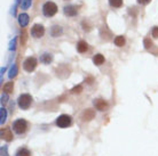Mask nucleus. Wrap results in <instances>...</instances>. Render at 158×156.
Returning <instances> with one entry per match:
<instances>
[{
	"instance_id": "bb28decb",
	"label": "nucleus",
	"mask_w": 158,
	"mask_h": 156,
	"mask_svg": "<svg viewBox=\"0 0 158 156\" xmlns=\"http://www.w3.org/2000/svg\"><path fill=\"white\" fill-rule=\"evenodd\" d=\"M15 42H16V39H14L12 42H10V47H9V49H13V50L15 49Z\"/></svg>"
},
{
	"instance_id": "2eb2a0df",
	"label": "nucleus",
	"mask_w": 158,
	"mask_h": 156,
	"mask_svg": "<svg viewBox=\"0 0 158 156\" xmlns=\"http://www.w3.org/2000/svg\"><path fill=\"white\" fill-rule=\"evenodd\" d=\"M93 62H94L95 65H102L103 63H104V57H103V55L101 54H98L95 55L94 57H93Z\"/></svg>"
},
{
	"instance_id": "423d86ee",
	"label": "nucleus",
	"mask_w": 158,
	"mask_h": 156,
	"mask_svg": "<svg viewBox=\"0 0 158 156\" xmlns=\"http://www.w3.org/2000/svg\"><path fill=\"white\" fill-rule=\"evenodd\" d=\"M37 66V59L35 57H28L23 63V68L27 72H32Z\"/></svg>"
},
{
	"instance_id": "f8f14e48",
	"label": "nucleus",
	"mask_w": 158,
	"mask_h": 156,
	"mask_svg": "<svg viewBox=\"0 0 158 156\" xmlns=\"http://www.w3.org/2000/svg\"><path fill=\"white\" fill-rule=\"evenodd\" d=\"M1 137L2 139H5L6 141H12L13 140V133L10 131L9 128H6V129L1 130Z\"/></svg>"
},
{
	"instance_id": "f257e3e1",
	"label": "nucleus",
	"mask_w": 158,
	"mask_h": 156,
	"mask_svg": "<svg viewBox=\"0 0 158 156\" xmlns=\"http://www.w3.org/2000/svg\"><path fill=\"white\" fill-rule=\"evenodd\" d=\"M32 104V97L29 94H22L17 99V105L22 109H28Z\"/></svg>"
},
{
	"instance_id": "6ab92c4d",
	"label": "nucleus",
	"mask_w": 158,
	"mask_h": 156,
	"mask_svg": "<svg viewBox=\"0 0 158 156\" xmlns=\"http://www.w3.org/2000/svg\"><path fill=\"white\" fill-rule=\"evenodd\" d=\"M109 4H110L111 7L119 8V7H122L123 0H109Z\"/></svg>"
},
{
	"instance_id": "cd10ccee",
	"label": "nucleus",
	"mask_w": 158,
	"mask_h": 156,
	"mask_svg": "<svg viewBox=\"0 0 158 156\" xmlns=\"http://www.w3.org/2000/svg\"><path fill=\"white\" fill-rule=\"evenodd\" d=\"M92 81H93V79H92V78H88V79L86 80V82H87V83H89V84L92 83Z\"/></svg>"
},
{
	"instance_id": "9b49d317",
	"label": "nucleus",
	"mask_w": 158,
	"mask_h": 156,
	"mask_svg": "<svg viewBox=\"0 0 158 156\" xmlns=\"http://www.w3.org/2000/svg\"><path fill=\"white\" fill-rule=\"evenodd\" d=\"M49 33H51V35L53 38H57V37H60V35L63 33V30H62V27L59 26V25H54V26H52Z\"/></svg>"
},
{
	"instance_id": "6e6552de",
	"label": "nucleus",
	"mask_w": 158,
	"mask_h": 156,
	"mask_svg": "<svg viewBox=\"0 0 158 156\" xmlns=\"http://www.w3.org/2000/svg\"><path fill=\"white\" fill-rule=\"evenodd\" d=\"M63 12L67 16H76L78 10H77V7L73 6V5H68V6H65L63 8Z\"/></svg>"
},
{
	"instance_id": "7ed1b4c3",
	"label": "nucleus",
	"mask_w": 158,
	"mask_h": 156,
	"mask_svg": "<svg viewBox=\"0 0 158 156\" xmlns=\"http://www.w3.org/2000/svg\"><path fill=\"white\" fill-rule=\"evenodd\" d=\"M13 129L15 131L16 133H19V135H22L27 131L28 129V123L25 120L23 119H19V120H16L14 123H13Z\"/></svg>"
},
{
	"instance_id": "ddd939ff",
	"label": "nucleus",
	"mask_w": 158,
	"mask_h": 156,
	"mask_svg": "<svg viewBox=\"0 0 158 156\" xmlns=\"http://www.w3.org/2000/svg\"><path fill=\"white\" fill-rule=\"evenodd\" d=\"M77 50L79 51V53H86L87 50H88V45H87L86 41H79L78 43H77Z\"/></svg>"
},
{
	"instance_id": "393cba45",
	"label": "nucleus",
	"mask_w": 158,
	"mask_h": 156,
	"mask_svg": "<svg viewBox=\"0 0 158 156\" xmlns=\"http://www.w3.org/2000/svg\"><path fill=\"white\" fill-rule=\"evenodd\" d=\"M15 74H16V66H14L12 70H10V74H9V76H10V78H13Z\"/></svg>"
},
{
	"instance_id": "39448f33",
	"label": "nucleus",
	"mask_w": 158,
	"mask_h": 156,
	"mask_svg": "<svg viewBox=\"0 0 158 156\" xmlns=\"http://www.w3.org/2000/svg\"><path fill=\"white\" fill-rule=\"evenodd\" d=\"M45 34V27L41 24H35L31 29V35L36 39H39Z\"/></svg>"
},
{
	"instance_id": "b1692460",
	"label": "nucleus",
	"mask_w": 158,
	"mask_h": 156,
	"mask_svg": "<svg viewBox=\"0 0 158 156\" xmlns=\"http://www.w3.org/2000/svg\"><path fill=\"white\" fill-rule=\"evenodd\" d=\"M152 37L154 38H158V26H155L152 29Z\"/></svg>"
},
{
	"instance_id": "4be33fe9",
	"label": "nucleus",
	"mask_w": 158,
	"mask_h": 156,
	"mask_svg": "<svg viewBox=\"0 0 158 156\" xmlns=\"http://www.w3.org/2000/svg\"><path fill=\"white\" fill-rule=\"evenodd\" d=\"M81 91H83V87H81V86H77L71 90L72 94H80Z\"/></svg>"
},
{
	"instance_id": "dca6fc26",
	"label": "nucleus",
	"mask_w": 158,
	"mask_h": 156,
	"mask_svg": "<svg viewBox=\"0 0 158 156\" xmlns=\"http://www.w3.org/2000/svg\"><path fill=\"white\" fill-rule=\"evenodd\" d=\"M115 45L117 47H123L125 45V38L123 35H118L115 38Z\"/></svg>"
},
{
	"instance_id": "0eeeda50",
	"label": "nucleus",
	"mask_w": 158,
	"mask_h": 156,
	"mask_svg": "<svg viewBox=\"0 0 158 156\" xmlns=\"http://www.w3.org/2000/svg\"><path fill=\"white\" fill-rule=\"evenodd\" d=\"M94 116H95L94 109L88 108L83 112V114H81V120L83 121H91L92 119H94Z\"/></svg>"
},
{
	"instance_id": "a211bd4d",
	"label": "nucleus",
	"mask_w": 158,
	"mask_h": 156,
	"mask_svg": "<svg viewBox=\"0 0 158 156\" xmlns=\"http://www.w3.org/2000/svg\"><path fill=\"white\" fill-rule=\"evenodd\" d=\"M15 156H31V153H30V150L27 148H21L17 150Z\"/></svg>"
},
{
	"instance_id": "4468645a",
	"label": "nucleus",
	"mask_w": 158,
	"mask_h": 156,
	"mask_svg": "<svg viewBox=\"0 0 158 156\" xmlns=\"http://www.w3.org/2000/svg\"><path fill=\"white\" fill-rule=\"evenodd\" d=\"M52 60H53V56H52L51 54H48V53L43 54L41 57H40V62L44 63V64H49Z\"/></svg>"
},
{
	"instance_id": "f03ea898",
	"label": "nucleus",
	"mask_w": 158,
	"mask_h": 156,
	"mask_svg": "<svg viewBox=\"0 0 158 156\" xmlns=\"http://www.w3.org/2000/svg\"><path fill=\"white\" fill-rule=\"evenodd\" d=\"M43 13L45 16L52 17V16H54L57 13V6L54 2H52V1H47L43 6Z\"/></svg>"
},
{
	"instance_id": "5701e85b",
	"label": "nucleus",
	"mask_w": 158,
	"mask_h": 156,
	"mask_svg": "<svg viewBox=\"0 0 158 156\" xmlns=\"http://www.w3.org/2000/svg\"><path fill=\"white\" fill-rule=\"evenodd\" d=\"M5 120H6V109L1 108V122L4 123Z\"/></svg>"
},
{
	"instance_id": "1a4fd4ad",
	"label": "nucleus",
	"mask_w": 158,
	"mask_h": 156,
	"mask_svg": "<svg viewBox=\"0 0 158 156\" xmlns=\"http://www.w3.org/2000/svg\"><path fill=\"white\" fill-rule=\"evenodd\" d=\"M94 106L96 109H99V111H106L108 108V103L106 100H103V99H95L94 100Z\"/></svg>"
},
{
	"instance_id": "412c9836",
	"label": "nucleus",
	"mask_w": 158,
	"mask_h": 156,
	"mask_svg": "<svg viewBox=\"0 0 158 156\" xmlns=\"http://www.w3.org/2000/svg\"><path fill=\"white\" fill-rule=\"evenodd\" d=\"M143 45H144V48L148 49V50H150L151 48H152V41L149 38H146V39L143 40Z\"/></svg>"
},
{
	"instance_id": "9d476101",
	"label": "nucleus",
	"mask_w": 158,
	"mask_h": 156,
	"mask_svg": "<svg viewBox=\"0 0 158 156\" xmlns=\"http://www.w3.org/2000/svg\"><path fill=\"white\" fill-rule=\"evenodd\" d=\"M17 20H19V24H20L21 27H25L29 24L30 18H29L28 14L23 13V14H20V15H19V18H17Z\"/></svg>"
},
{
	"instance_id": "aec40b11",
	"label": "nucleus",
	"mask_w": 158,
	"mask_h": 156,
	"mask_svg": "<svg viewBox=\"0 0 158 156\" xmlns=\"http://www.w3.org/2000/svg\"><path fill=\"white\" fill-rule=\"evenodd\" d=\"M31 4H32V0H22L21 8H22V9H28V8L31 7Z\"/></svg>"
},
{
	"instance_id": "f3484780",
	"label": "nucleus",
	"mask_w": 158,
	"mask_h": 156,
	"mask_svg": "<svg viewBox=\"0 0 158 156\" xmlns=\"http://www.w3.org/2000/svg\"><path fill=\"white\" fill-rule=\"evenodd\" d=\"M13 89H14V83L13 82H7L4 86V88H2V90H4L6 94H10L13 91Z\"/></svg>"
},
{
	"instance_id": "20e7f679",
	"label": "nucleus",
	"mask_w": 158,
	"mask_h": 156,
	"mask_svg": "<svg viewBox=\"0 0 158 156\" xmlns=\"http://www.w3.org/2000/svg\"><path fill=\"white\" fill-rule=\"evenodd\" d=\"M70 124H71V117L65 114L60 115L56 120V125L59 128H68V127H70Z\"/></svg>"
},
{
	"instance_id": "a878e982",
	"label": "nucleus",
	"mask_w": 158,
	"mask_h": 156,
	"mask_svg": "<svg viewBox=\"0 0 158 156\" xmlns=\"http://www.w3.org/2000/svg\"><path fill=\"white\" fill-rule=\"evenodd\" d=\"M150 1L151 0H138V2L141 5H147V4H149Z\"/></svg>"
}]
</instances>
